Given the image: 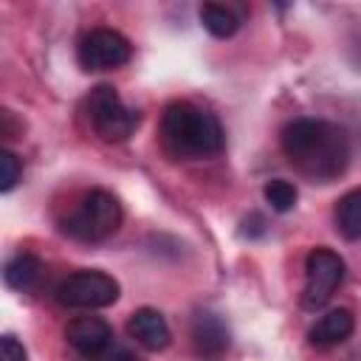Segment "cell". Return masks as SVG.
<instances>
[{
	"label": "cell",
	"mask_w": 361,
	"mask_h": 361,
	"mask_svg": "<svg viewBox=\"0 0 361 361\" xmlns=\"http://www.w3.org/2000/svg\"><path fill=\"white\" fill-rule=\"evenodd\" d=\"M282 149L305 175L333 180L347 169L350 141L347 133L322 118H293L282 130Z\"/></svg>",
	"instance_id": "1"
},
{
	"label": "cell",
	"mask_w": 361,
	"mask_h": 361,
	"mask_svg": "<svg viewBox=\"0 0 361 361\" xmlns=\"http://www.w3.org/2000/svg\"><path fill=\"white\" fill-rule=\"evenodd\" d=\"M355 330V319L347 307H336V310H327L307 333V341L316 347V350H327V347H336L341 341H347Z\"/></svg>",
	"instance_id": "11"
},
{
	"label": "cell",
	"mask_w": 361,
	"mask_h": 361,
	"mask_svg": "<svg viewBox=\"0 0 361 361\" xmlns=\"http://www.w3.org/2000/svg\"><path fill=\"white\" fill-rule=\"evenodd\" d=\"M85 107L93 130L104 141H127L141 124V113L127 107L113 85H96L87 93Z\"/></svg>",
	"instance_id": "4"
},
{
	"label": "cell",
	"mask_w": 361,
	"mask_h": 361,
	"mask_svg": "<svg viewBox=\"0 0 361 361\" xmlns=\"http://www.w3.org/2000/svg\"><path fill=\"white\" fill-rule=\"evenodd\" d=\"M161 133L166 147L183 158H212L223 149L226 141L217 116L189 102H172L164 110Z\"/></svg>",
	"instance_id": "2"
},
{
	"label": "cell",
	"mask_w": 361,
	"mask_h": 361,
	"mask_svg": "<svg viewBox=\"0 0 361 361\" xmlns=\"http://www.w3.org/2000/svg\"><path fill=\"white\" fill-rule=\"evenodd\" d=\"M23 175V164L11 149L0 152V192H11Z\"/></svg>",
	"instance_id": "16"
},
{
	"label": "cell",
	"mask_w": 361,
	"mask_h": 361,
	"mask_svg": "<svg viewBox=\"0 0 361 361\" xmlns=\"http://www.w3.org/2000/svg\"><path fill=\"white\" fill-rule=\"evenodd\" d=\"M347 265L344 259L324 245L310 248L305 257V290H302V307L305 310H319L330 302L336 288L344 282Z\"/></svg>",
	"instance_id": "6"
},
{
	"label": "cell",
	"mask_w": 361,
	"mask_h": 361,
	"mask_svg": "<svg viewBox=\"0 0 361 361\" xmlns=\"http://www.w3.org/2000/svg\"><path fill=\"white\" fill-rule=\"evenodd\" d=\"M0 361H28V353L14 336H3L0 338Z\"/></svg>",
	"instance_id": "17"
},
{
	"label": "cell",
	"mask_w": 361,
	"mask_h": 361,
	"mask_svg": "<svg viewBox=\"0 0 361 361\" xmlns=\"http://www.w3.org/2000/svg\"><path fill=\"white\" fill-rule=\"evenodd\" d=\"M192 341H195V350L200 355H220L228 350L231 333H228V324L217 313L200 310L192 319Z\"/></svg>",
	"instance_id": "10"
},
{
	"label": "cell",
	"mask_w": 361,
	"mask_h": 361,
	"mask_svg": "<svg viewBox=\"0 0 361 361\" xmlns=\"http://www.w3.org/2000/svg\"><path fill=\"white\" fill-rule=\"evenodd\" d=\"M42 271H45V268H42V259H39V257H34V254H28V251H20V254H14V257L6 262L3 279H6V285L14 288V290H31V288L39 285Z\"/></svg>",
	"instance_id": "12"
},
{
	"label": "cell",
	"mask_w": 361,
	"mask_h": 361,
	"mask_svg": "<svg viewBox=\"0 0 361 361\" xmlns=\"http://www.w3.org/2000/svg\"><path fill=\"white\" fill-rule=\"evenodd\" d=\"M118 296H121V285L110 274L96 271V268L73 271L56 288V302L62 307H73V310L110 307L118 302Z\"/></svg>",
	"instance_id": "5"
},
{
	"label": "cell",
	"mask_w": 361,
	"mask_h": 361,
	"mask_svg": "<svg viewBox=\"0 0 361 361\" xmlns=\"http://www.w3.org/2000/svg\"><path fill=\"white\" fill-rule=\"evenodd\" d=\"M262 195H265V203H268L274 212H279V214L290 212V209L296 206V197H299L296 186H293L290 180H285V178H274V180H268L265 189H262Z\"/></svg>",
	"instance_id": "15"
},
{
	"label": "cell",
	"mask_w": 361,
	"mask_h": 361,
	"mask_svg": "<svg viewBox=\"0 0 361 361\" xmlns=\"http://www.w3.org/2000/svg\"><path fill=\"white\" fill-rule=\"evenodd\" d=\"M336 228L347 240H361V186L350 189L336 203Z\"/></svg>",
	"instance_id": "13"
},
{
	"label": "cell",
	"mask_w": 361,
	"mask_h": 361,
	"mask_svg": "<svg viewBox=\"0 0 361 361\" xmlns=\"http://www.w3.org/2000/svg\"><path fill=\"white\" fill-rule=\"evenodd\" d=\"M76 56L85 71H113L130 62L133 45L116 28H93L79 39Z\"/></svg>",
	"instance_id": "7"
},
{
	"label": "cell",
	"mask_w": 361,
	"mask_h": 361,
	"mask_svg": "<svg viewBox=\"0 0 361 361\" xmlns=\"http://www.w3.org/2000/svg\"><path fill=\"white\" fill-rule=\"evenodd\" d=\"M127 333H130L144 350H149V353H161V350H166L169 341H172V330H169L164 313L155 310V307H138V310L130 316V322H127Z\"/></svg>",
	"instance_id": "9"
},
{
	"label": "cell",
	"mask_w": 361,
	"mask_h": 361,
	"mask_svg": "<svg viewBox=\"0 0 361 361\" xmlns=\"http://www.w3.org/2000/svg\"><path fill=\"white\" fill-rule=\"evenodd\" d=\"M121 220H124L121 203L104 189H90L82 197V203L73 209V214L62 220V231L82 243H99L113 237Z\"/></svg>",
	"instance_id": "3"
},
{
	"label": "cell",
	"mask_w": 361,
	"mask_h": 361,
	"mask_svg": "<svg viewBox=\"0 0 361 361\" xmlns=\"http://www.w3.org/2000/svg\"><path fill=\"white\" fill-rule=\"evenodd\" d=\"M65 338L82 358H99L113 344V327L102 316H76L68 322Z\"/></svg>",
	"instance_id": "8"
},
{
	"label": "cell",
	"mask_w": 361,
	"mask_h": 361,
	"mask_svg": "<svg viewBox=\"0 0 361 361\" xmlns=\"http://www.w3.org/2000/svg\"><path fill=\"white\" fill-rule=\"evenodd\" d=\"M200 23H203V28H206L212 37H217V39H228V37H234L237 28H240V17H237L231 8L220 6V3H203V6H200Z\"/></svg>",
	"instance_id": "14"
},
{
	"label": "cell",
	"mask_w": 361,
	"mask_h": 361,
	"mask_svg": "<svg viewBox=\"0 0 361 361\" xmlns=\"http://www.w3.org/2000/svg\"><path fill=\"white\" fill-rule=\"evenodd\" d=\"M110 361H138V358H135L130 350H124V347H121V350H116V353L110 355Z\"/></svg>",
	"instance_id": "18"
}]
</instances>
